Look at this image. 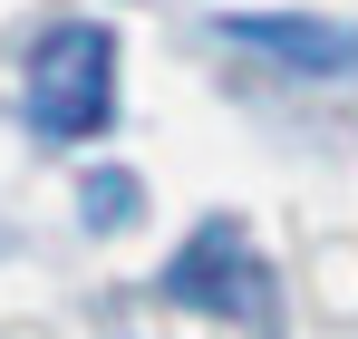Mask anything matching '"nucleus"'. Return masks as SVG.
Here are the masks:
<instances>
[{
    "label": "nucleus",
    "instance_id": "f257e3e1",
    "mask_svg": "<svg viewBox=\"0 0 358 339\" xmlns=\"http://www.w3.org/2000/svg\"><path fill=\"white\" fill-rule=\"evenodd\" d=\"M20 107L39 136H107V116H117V39L97 29V20H59L39 49H29V88H20Z\"/></svg>",
    "mask_w": 358,
    "mask_h": 339
},
{
    "label": "nucleus",
    "instance_id": "f03ea898",
    "mask_svg": "<svg viewBox=\"0 0 358 339\" xmlns=\"http://www.w3.org/2000/svg\"><path fill=\"white\" fill-rule=\"evenodd\" d=\"M165 291H175L184 310H213V320H262V262H252L242 223H203V233L175 252Z\"/></svg>",
    "mask_w": 358,
    "mask_h": 339
},
{
    "label": "nucleus",
    "instance_id": "7ed1b4c3",
    "mask_svg": "<svg viewBox=\"0 0 358 339\" xmlns=\"http://www.w3.org/2000/svg\"><path fill=\"white\" fill-rule=\"evenodd\" d=\"M213 29L242 39V49H262V58H291V68H310V78H349V68H358V29H339V20H300V10H223Z\"/></svg>",
    "mask_w": 358,
    "mask_h": 339
}]
</instances>
